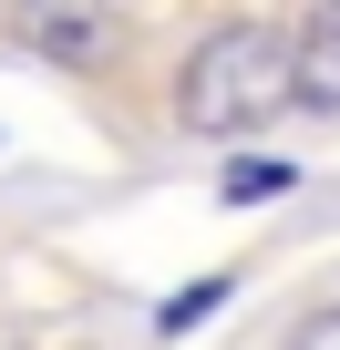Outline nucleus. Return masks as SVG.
<instances>
[{
  "label": "nucleus",
  "mask_w": 340,
  "mask_h": 350,
  "mask_svg": "<svg viewBox=\"0 0 340 350\" xmlns=\"http://www.w3.org/2000/svg\"><path fill=\"white\" fill-rule=\"evenodd\" d=\"M176 113H186L196 134H258V124H278V113H289V31H268V21L207 31L196 62H186Z\"/></svg>",
  "instance_id": "f257e3e1"
},
{
  "label": "nucleus",
  "mask_w": 340,
  "mask_h": 350,
  "mask_svg": "<svg viewBox=\"0 0 340 350\" xmlns=\"http://www.w3.org/2000/svg\"><path fill=\"white\" fill-rule=\"evenodd\" d=\"M289 103L340 113V0H330V11H309V21L289 31Z\"/></svg>",
  "instance_id": "f03ea898"
},
{
  "label": "nucleus",
  "mask_w": 340,
  "mask_h": 350,
  "mask_svg": "<svg viewBox=\"0 0 340 350\" xmlns=\"http://www.w3.org/2000/svg\"><path fill=\"white\" fill-rule=\"evenodd\" d=\"M21 31H31L42 52H62V62H93V52H103V21H93V11H31Z\"/></svg>",
  "instance_id": "7ed1b4c3"
},
{
  "label": "nucleus",
  "mask_w": 340,
  "mask_h": 350,
  "mask_svg": "<svg viewBox=\"0 0 340 350\" xmlns=\"http://www.w3.org/2000/svg\"><path fill=\"white\" fill-rule=\"evenodd\" d=\"M227 196H237V206H268V196H289V165H278V154H248V165H227Z\"/></svg>",
  "instance_id": "20e7f679"
},
{
  "label": "nucleus",
  "mask_w": 340,
  "mask_h": 350,
  "mask_svg": "<svg viewBox=\"0 0 340 350\" xmlns=\"http://www.w3.org/2000/svg\"><path fill=\"white\" fill-rule=\"evenodd\" d=\"M217 299H227V278H207V288H176V299L155 309V329H186V319H196V309H217Z\"/></svg>",
  "instance_id": "39448f33"
},
{
  "label": "nucleus",
  "mask_w": 340,
  "mask_h": 350,
  "mask_svg": "<svg viewBox=\"0 0 340 350\" xmlns=\"http://www.w3.org/2000/svg\"><path fill=\"white\" fill-rule=\"evenodd\" d=\"M278 350H340V309H319V319H299Z\"/></svg>",
  "instance_id": "423d86ee"
}]
</instances>
